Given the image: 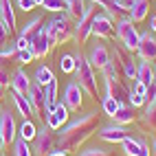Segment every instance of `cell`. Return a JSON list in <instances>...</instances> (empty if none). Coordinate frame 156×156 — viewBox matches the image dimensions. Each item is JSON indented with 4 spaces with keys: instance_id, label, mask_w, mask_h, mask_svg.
Listing matches in <instances>:
<instances>
[{
    "instance_id": "32",
    "label": "cell",
    "mask_w": 156,
    "mask_h": 156,
    "mask_svg": "<svg viewBox=\"0 0 156 156\" xmlns=\"http://www.w3.org/2000/svg\"><path fill=\"white\" fill-rule=\"evenodd\" d=\"M11 145H13V156H33V152H31V147H29V143L22 141V139H16Z\"/></svg>"
},
{
    "instance_id": "19",
    "label": "cell",
    "mask_w": 156,
    "mask_h": 156,
    "mask_svg": "<svg viewBox=\"0 0 156 156\" xmlns=\"http://www.w3.org/2000/svg\"><path fill=\"white\" fill-rule=\"evenodd\" d=\"M112 121L117 126H130V123L136 121V108H132L130 103H121L119 110L112 114Z\"/></svg>"
},
{
    "instance_id": "5",
    "label": "cell",
    "mask_w": 156,
    "mask_h": 156,
    "mask_svg": "<svg viewBox=\"0 0 156 156\" xmlns=\"http://www.w3.org/2000/svg\"><path fill=\"white\" fill-rule=\"evenodd\" d=\"M134 24H136V22H132L130 16H126V18H121V20L114 22V35H117V40L130 51V53L136 51L139 37H141V33L136 31V27H134Z\"/></svg>"
},
{
    "instance_id": "11",
    "label": "cell",
    "mask_w": 156,
    "mask_h": 156,
    "mask_svg": "<svg viewBox=\"0 0 156 156\" xmlns=\"http://www.w3.org/2000/svg\"><path fill=\"white\" fill-rule=\"evenodd\" d=\"M92 35L99 40H110L114 35V20L108 13H95V18H92Z\"/></svg>"
},
{
    "instance_id": "46",
    "label": "cell",
    "mask_w": 156,
    "mask_h": 156,
    "mask_svg": "<svg viewBox=\"0 0 156 156\" xmlns=\"http://www.w3.org/2000/svg\"><path fill=\"white\" fill-rule=\"evenodd\" d=\"M42 2H44V0H33V5H35V7H42Z\"/></svg>"
},
{
    "instance_id": "17",
    "label": "cell",
    "mask_w": 156,
    "mask_h": 156,
    "mask_svg": "<svg viewBox=\"0 0 156 156\" xmlns=\"http://www.w3.org/2000/svg\"><path fill=\"white\" fill-rule=\"evenodd\" d=\"M31 84H33V79H31L27 75V70L24 68H16L13 70V75H11V90L20 92V95H29V90H31Z\"/></svg>"
},
{
    "instance_id": "1",
    "label": "cell",
    "mask_w": 156,
    "mask_h": 156,
    "mask_svg": "<svg viewBox=\"0 0 156 156\" xmlns=\"http://www.w3.org/2000/svg\"><path fill=\"white\" fill-rule=\"evenodd\" d=\"M97 128H99V114L97 112H88V114H84V117H77L75 121L66 123L64 130L59 132L57 150L66 152V154L79 150L81 145L97 132Z\"/></svg>"
},
{
    "instance_id": "14",
    "label": "cell",
    "mask_w": 156,
    "mask_h": 156,
    "mask_svg": "<svg viewBox=\"0 0 156 156\" xmlns=\"http://www.w3.org/2000/svg\"><path fill=\"white\" fill-rule=\"evenodd\" d=\"M46 27V24H44ZM40 29V33L31 40V51H33V55H35V59H44L48 53H51V48H53V42L48 40V35H46V29Z\"/></svg>"
},
{
    "instance_id": "8",
    "label": "cell",
    "mask_w": 156,
    "mask_h": 156,
    "mask_svg": "<svg viewBox=\"0 0 156 156\" xmlns=\"http://www.w3.org/2000/svg\"><path fill=\"white\" fill-rule=\"evenodd\" d=\"M95 13H97V5L90 2L86 7V13L75 22V40H77V44H86L88 37L92 35V18H95Z\"/></svg>"
},
{
    "instance_id": "10",
    "label": "cell",
    "mask_w": 156,
    "mask_h": 156,
    "mask_svg": "<svg viewBox=\"0 0 156 156\" xmlns=\"http://www.w3.org/2000/svg\"><path fill=\"white\" fill-rule=\"evenodd\" d=\"M62 103L68 108V112H79L81 106H84V90L77 81H70L64 90V97H62Z\"/></svg>"
},
{
    "instance_id": "18",
    "label": "cell",
    "mask_w": 156,
    "mask_h": 156,
    "mask_svg": "<svg viewBox=\"0 0 156 156\" xmlns=\"http://www.w3.org/2000/svg\"><path fill=\"white\" fill-rule=\"evenodd\" d=\"M0 20L5 22L7 33L13 35L18 22H16V9H13V5H11V0H0Z\"/></svg>"
},
{
    "instance_id": "21",
    "label": "cell",
    "mask_w": 156,
    "mask_h": 156,
    "mask_svg": "<svg viewBox=\"0 0 156 156\" xmlns=\"http://www.w3.org/2000/svg\"><path fill=\"white\" fill-rule=\"evenodd\" d=\"M150 16V0H134V5L130 9V18L132 22H143Z\"/></svg>"
},
{
    "instance_id": "26",
    "label": "cell",
    "mask_w": 156,
    "mask_h": 156,
    "mask_svg": "<svg viewBox=\"0 0 156 156\" xmlns=\"http://www.w3.org/2000/svg\"><path fill=\"white\" fill-rule=\"evenodd\" d=\"M143 117H141V123L145 128H150L156 132V103H145L143 106Z\"/></svg>"
},
{
    "instance_id": "49",
    "label": "cell",
    "mask_w": 156,
    "mask_h": 156,
    "mask_svg": "<svg viewBox=\"0 0 156 156\" xmlns=\"http://www.w3.org/2000/svg\"><path fill=\"white\" fill-rule=\"evenodd\" d=\"M0 156H5V152H2V147H0Z\"/></svg>"
},
{
    "instance_id": "38",
    "label": "cell",
    "mask_w": 156,
    "mask_h": 156,
    "mask_svg": "<svg viewBox=\"0 0 156 156\" xmlns=\"http://www.w3.org/2000/svg\"><path fill=\"white\" fill-rule=\"evenodd\" d=\"M132 92H134V95H139V97H147V86L141 84V81H134Z\"/></svg>"
},
{
    "instance_id": "45",
    "label": "cell",
    "mask_w": 156,
    "mask_h": 156,
    "mask_svg": "<svg viewBox=\"0 0 156 156\" xmlns=\"http://www.w3.org/2000/svg\"><path fill=\"white\" fill-rule=\"evenodd\" d=\"M48 156H68V154H66V152H62V150H57V147H55V150H53V152H51Z\"/></svg>"
},
{
    "instance_id": "20",
    "label": "cell",
    "mask_w": 156,
    "mask_h": 156,
    "mask_svg": "<svg viewBox=\"0 0 156 156\" xmlns=\"http://www.w3.org/2000/svg\"><path fill=\"white\" fill-rule=\"evenodd\" d=\"M154 77H156V68L152 66V62L141 59L139 64H136V81H141V84H145V86H150L152 81H154Z\"/></svg>"
},
{
    "instance_id": "7",
    "label": "cell",
    "mask_w": 156,
    "mask_h": 156,
    "mask_svg": "<svg viewBox=\"0 0 156 156\" xmlns=\"http://www.w3.org/2000/svg\"><path fill=\"white\" fill-rule=\"evenodd\" d=\"M18 136V126H16V117L11 110H2L0 112V147H9Z\"/></svg>"
},
{
    "instance_id": "50",
    "label": "cell",
    "mask_w": 156,
    "mask_h": 156,
    "mask_svg": "<svg viewBox=\"0 0 156 156\" xmlns=\"http://www.w3.org/2000/svg\"><path fill=\"white\" fill-rule=\"evenodd\" d=\"M64 2H66V5H68V2H70V0H64Z\"/></svg>"
},
{
    "instance_id": "43",
    "label": "cell",
    "mask_w": 156,
    "mask_h": 156,
    "mask_svg": "<svg viewBox=\"0 0 156 156\" xmlns=\"http://www.w3.org/2000/svg\"><path fill=\"white\" fill-rule=\"evenodd\" d=\"M92 5H97V7H101V9H108L110 5H112V0H90Z\"/></svg>"
},
{
    "instance_id": "33",
    "label": "cell",
    "mask_w": 156,
    "mask_h": 156,
    "mask_svg": "<svg viewBox=\"0 0 156 156\" xmlns=\"http://www.w3.org/2000/svg\"><path fill=\"white\" fill-rule=\"evenodd\" d=\"M42 7L46 9V11H51V13H62V11H66V2H64V0H44Z\"/></svg>"
},
{
    "instance_id": "30",
    "label": "cell",
    "mask_w": 156,
    "mask_h": 156,
    "mask_svg": "<svg viewBox=\"0 0 156 156\" xmlns=\"http://www.w3.org/2000/svg\"><path fill=\"white\" fill-rule=\"evenodd\" d=\"M57 64H59L62 73L70 75V73H75V55H73V53H64V55L57 59Z\"/></svg>"
},
{
    "instance_id": "42",
    "label": "cell",
    "mask_w": 156,
    "mask_h": 156,
    "mask_svg": "<svg viewBox=\"0 0 156 156\" xmlns=\"http://www.w3.org/2000/svg\"><path fill=\"white\" fill-rule=\"evenodd\" d=\"M141 143V150H139V156H150V145H147V141H139Z\"/></svg>"
},
{
    "instance_id": "41",
    "label": "cell",
    "mask_w": 156,
    "mask_h": 156,
    "mask_svg": "<svg viewBox=\"0 0 156 156\" xmlns=\"http://www.w3.org/2000/svg\"><path fill=\"white\" fill-rule=\"evenodd\" d=\"M16 46H18V51H22V48H29V46H31V42H29V40H27L24 35H18Z\"/></svg>"
},
{
    "instance_id": "23",
    "label": "cell",
    "mask_w": 156,
    "mask_h": 156,
    "mask_svg": "<svg viewBox=\"0 0 156 156\" xmlns=\"http://www.w3.org/2000/svg\"><path fill=\"white\" fill-rule=\"evenodd\" d=\"M42 27H44V18H42V16H35V18H31L29 22L22 27L20 35H24V37L29 40V42H31V40H33V37L40 33V29H42Z\"/></svg>"
},
{
    "instance_id": "31",
    "label": "cell",
    "mask_w": 156,
    "mask_h": 156,
    "mask_svg": "<svg viewBox=\"0 0 156 156\" xmlns=\"http://www.w3.org/2000/svg\"><path fill=\"white\" fill-rule=\"evenodd\" d=\"M123 145V152H126V156H139V150H141V143L136 139H132V136H126L121 141Z\"/></svg>"
},
{
    "instance_id": "34",
    "label": "cell",
    "mask_w": 156,
    "mask_h": 156,
    "mask_svg": "<svg viewBox=\"0 0 156 156\" xmlns=\"http://www.w3.org/2000/svg\"><path fill=\"white\" fill-rule=\"evenodd\" d=\"M119 106H121V103H119L117 99L108 97V95H106V97L101 99V108H103V112H106V114H110V117H112V114H114V112L119 110Z\"/></svg>"
},
{
    "instance_id": "24",
    "label": "cell",
    "mask_w": 156,
    "mask_h": 156,
    "mask_svg": "<svg viewBox=\"0 0 156 156\" xmlns=\"http://www.w3.org/2000/svg\"><path fill=\"white\" fill-rule=\"evenodd\" d=\"M86 7H88V5L84 2V0H70V2L66 5V16L77 22V20L86 13Z\"/></svg>"
},
{
    "instance_id": "3",
    "label": "cell",
    "mask_w": 156,
    "mask_h": 156,
    "mask_svg": "<svg viewBox=\"0 0 156 156\" xmlns=\"http://www.w3.org/2000/svg\"><path fill=\"white\" fill-rule=\"evenodd\" d=\"M46 35L48 40L53 42V46L57 44H66L68 40L75 37V20H70L68 16H55L53 20H48L46 22Z\"/></svg>"
},
{
    "instance_id": "44",
    "label": "cell",
    "mask_w": 156,
    "mask_h": 156,
    "mask_svg": "<svg viewBox=\"0 0 156 156\" xmlns=\"http://www.w3.org/2000/svg\"><path fill=\"white\" fill-rule=\"evenodd\" d=\"M147 31H150V33H156V16L150 18V29Z\"/></svg>"
},
{
    "instance_id": "12",
    "label": "cell",
    "mask_w": 156,
    "mask_h": 156,
    "mask_svg": "<svg viewBox=\"0 0 156 156\" xmlns=\"http://www.w3.org/2000/svg\"><path fill=\"white\" fill-rule=\"evenodd\" d=\"M86 57H88V62L92 64V68H97V70H103V68L110 66V48L103 44V42H97L95 46L90 48V53Z\"/></svg>"
},
{
    "instance_id": "29",
    "label": "cell",
    "mask_w": 156,
    "mask_h": 156,
    "mask_svg": "<svg viewBox=\"0 0 156 156\" xmlns=\"http://www.w3.org/2000/svg\"><path fill=\"white\" fill-rule=\"evenodd\" d=\"M7 62H18V46L16 44H5L0 46V64H7Z\"/></svg>"
},
{
    "instance_id": "37",
    "label": "cell",
    "mask_w": 156,
    "mask_h": 156,
    "mask_svg": "<svg viewBox=\"0 0 156 156\" xmlns=\"http://www.w3.org/2000/svg\"><path fill=\"white\" fill-rule=\"evenodd\" d=\"M128 103H130L132 108H143L145 106V97H139V95H134V92H132L130 99H128Z\"/></svg>"
},
{
    "instance_id": "48",
    "label": "cell",
    "mask_w": 156,
    "mask_h": 156,
    "mask_svg": "<svg viewBox=\"0 0 156 156\" xmlns=\"http://www.w3.org/2000/svg\"><path fill=\"white\" fill-rule=\"evenodd\" d=\"M152 147H154V154H156V136H154V141H152Z\"/></svg>"
},
{
    "instance_id": "15",
    "label": "cell",
    "mask_w": 156,
    "mask_h": 156,
    "mask_svg": "<svg viewBox=\"0 0 156 156\" xmlns=\"http://www.w3.org/2000/svg\"><path fill=\"white\" fill-rule=\"evenodd\" d=\"M66 121H68V108H66L62 101H57V106L51 110V112L46 114V119H44V123H46L51 130H55V132L64 126Z\"/></svg>"
},
{
    "instance_id": "9",
    "label": "cell",
    "mask_w": 156,
    "mask_h": 156,
    "mask_svg": "<svg viewBox=\"0 0 156 156\" xmlns=\"http://www.w3.org/2000/svg\"><path fill=\"white\" fill-rule=\"evenodd\" d=\"M29 103H31V108H33V114L35 117H40V121L44 123L46 119V97H44V86H40V84H31V90H29V95H27Z\"/></svg>"
},
{
    "instance_id": "28",
    "label": "cell",
    "mask_w": 156,
    "mask_h": 156,
    "mask_svg": "<svg viewBox=\"0 0 156 156\" xmlns=\"http://www.w3.org/2000/svg\"><path fill=\"white\" fill-rule=\"evenodd\" d=\"M55 79V75H53V70H51L48 66H37V70H35V77H33V81L35 84H40V86H48L51 81Z\"/></svg>"
},
{
    "instance_id": "36",
    "label": "cell",
    "mask_w": 156,
    "mask_h": 156,
    "mask_svg": "<svg viewBox=\"0 0 156 156\" xmlns=\"http://www.w3.org/2000/svg\"><path fill=\"white\" fill-rule=\"evenodd\" d=\"M33 59H35V55H33V51H31V46L18 51V64H31Z\"/></svg>"
},
{
    "instance_id": "6",
    "label": "cell",
    "mask_w": 156,
    "mask_h": 156,
    "mask_svg": "<svg viewBox=\"0 0 156 156\" xmlns=\"http://www.w3.org/2000/svg\"><path fill=\"white\" fill-rule=\"evenodd\" d=\"M55 147H57L55 130H51L46 123H42V126L37 128V134L33 139V147H31V152H33V156H48Z\"/></svg>"
},
{
    "instance_id": "47",
    "label": "cell",
    "mask_w": 156,
    "mask_h": 156,
    "mask_svg": "<svg viewBox=\"0 0 156 156\" xmlns=\"http://www.w3.org/2000/svg\"><path fill=\"white\" fill-rule=\"evenodd\" d=\"M5 90H7L5 86H0V99H2V97H5Z\"/></svg>"
},
{
    "instance_id": "4",
    "label": "cell",
    "mask_w": 156,
    "mask_h": 156,
    "mask_svg": "<svg viewBox=\"0 0 156 156\" xmlns=\"http://www.w3.org/2000/svg\"><path fill=\"white\" fill-rule=\"evenodd\" d=\"M103 81H106V95L117 99L119 103H128L130 95H132V88L126 84V77H121L119 73H114L112 66L103 68Z\"/></svg>"
},
{
    "instance_id": "27",
    "label": "cell",
    "mask_w": 156,
    "mask_h": 156,
    "mask_svg": "<svg viewBox=\"0 0 156 156\" xmlns=\"http://www.w3.org/2000/svg\"><path fill=\"white\" fill-rule=\"evenodd\" d=\"M44 97H46V114L57 106V79H53L51 84L44 88Z\"/></svg>"
},
{
    "instance_id": "39",
    "label": "cell",
    "mask_w": 156,
    "mask_h": 156,
    "mask_svg": "<svg viewBox=\"0 0 156 156\" xmlns=\"http://www.w3.org/2000/svg\"><path fill=\"white\" fill-rule=\"evenodd\" d=\"M18 7L22 9L24 13H27V11H33V9H35V5H33V0H18Z\"/></svg>"
},
{
    "instance_id": "40",
    "label": "cell",
    "mask_w": 156,
    "mask_h": 156,
    "mask_svg": "<svg viewBox=\"0 0 156 156\" xmlns=\"http://www.w3.org/2000/svg\"><path fill=\"white\" fill-rule=\"evenodd\" d=\"M7 40H9L7 27H5V22H2V20H0V46H5V44H7Z\"/></svg>"
},
{
    "instance_id": "22",
    "label": "cell",
    "mask_w": 156,
    "mask_h": 156,
    "mask_svg": "<svg viewBox=\"0 0 156 156\" xmlns=\"http://www.w3.org/2000/svg\"><path fill=\"white\" fill-rule=\"evenodd\" d=\"M11 101H13V106L18 108V112L22 114L24 119H31V117H35V114H33V108H31V103H29V99H27L24 95H20V92L11 90Z\"/></svg>"
},
{
    "instance_id": "35",
    "label": "cell",
    "mask_w": 156,
    "mask_h": 156,
    "mask_svg": "<svg viewBox=\"0 0 156 156\" xmlns=\"http://www.w3.org/2000/svg\"><path fill=\"white\" fill-rule=\"evenodd\" d=\"M77 156H112V152H110V150H103V147H97V145H92V147L81 150Z\"/></svg>"
},
{
    "instance_id": "25",
    "label": "cell",
    "mask_w": 156,
    "mask_h": 156,
    "mask_svg": "<svg viewBox=\"0 0 156 156\" xmlns=\"http://www.w3.org/2000/svg\"><path fill=\"white\" fill-rule=\"evenodd\" d=\"M18 134H20V139H22V141L31 143V141L35 139V134H37V126H35V123L31 121V119H24V121H22V126L18 128Z\"/></svg>"
},
{
    "instance_id": "2",
    "label": "cell",
    "mask_w": 156,
    "mask_h": 156,
    "mask_svg": "<svg viewBox=\"0 0 156 156\" xmlns=\"http://www.w3.org/2000/svg\"><path fill=\"white\" fill-rule=\"evenodd\" d=\"M75 55V77H77V84L81 86V90L86 92L88 97L97 99L99 97V84H97V75H95V68L88 62V57L84 53H73Z\"/></svg>"
},
{
    "instance_id": "16",
    "label": "cell",
    "mask_w": 156,
    "mask_h": 156,
    "mask_svg": "<svg viewBox=\"0 0 156 156\" xmlns=\"http://www.w3.org/2000/svg\"><path fill=\"white\" fill-rule=\"evenodd\" d=\"M97 134H99V139L106 141V143H121L126 136H130L126 126H117V123H112V126H103Z\"/></svg>"
},
{
    "instance_id": "13",
    "label": "cell",
    "mask_w": 156,
    "mask_h": 156,
    "mask_svg": "<svg viewBox=\"0 0 156 156\" xmlns=\"http://www.w3.org/2000/svg\"><path fill=\"white\" fill-rule=\"evenodd\" d=\"M136 55L141 59H145V62H154L156 59V37L150 33V31L141 33L139 46H136Z\"/></svg>"
}]
</instances>
